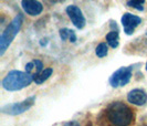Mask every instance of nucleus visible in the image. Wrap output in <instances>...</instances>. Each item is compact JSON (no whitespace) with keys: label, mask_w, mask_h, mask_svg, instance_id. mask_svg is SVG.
Returning a JSON list of instances; mask_svg holds the SVG:
<instances>
[{"label":"nucleus","mask_w":147,"mask_h":126,"mask_svg":"<svg viewBox=\"0 0 147 126\" xmlns=\"http://www.w3.org/2000/svg\"><path fill=\"white\" fill-rule=\"evenodd\" d=\"M106 116L113 125H129L134 121L133 111L122 102H113L106 108Z\"/></svg>","instance_id":"f257e3e1"},{"label":"nucleus","mask_w":147,"mask_h":126,"mask_svg":"<svg viewBox=\"0 0 147 126\" xmlns=\"http://www.w3.org/2000/svg\"><path fill=\"white\" fill-rule=\"evenodd\" d=\"M32 81H33V76L27 71L22 72V71L13 70V71H10L2 80V88L9 92L20 91L29 86Z\"/></svg>","instance_id":"f03ea898"},{"label":"nucleus","mask_w":147,"mask_h":126,"mask_svg":"<svg viewBox=\"0 0 147 126\" xmlns=\"http://www.w3.org/2000/svg\"><path fill=\"white\" fill-rule=\"evenodd\" d=\"M22 20H23L22 15H18L17 17H15V19L9 23V26L2 32V34L0 37V55L5 54L8 46L11 44V42L13 41L16 36L20 31L22 26Z\"/></svg>","instance_id":"7ed1b4c3"},{"label":"nucleus","mask_w":147,"mask_h":126,"mask_svg":"<svg viewBox=\"0 0 147 126\" xmlns=\"http://www.w3.org/2000/svg\"><path fill=\"white\" fill-rule=\"evenodd\" d=\"M36 102V97L30 96L28 98H26L24 101L19 102V103H13V104H8L1 107V112L8 114V115H20L22 113L27 112L28 110H30L33 104Z\"/></svg>","instance_id":"20e7f679"},{"label":"nucleus","mask_w":147,"mask_h":126,"mask_svg":"<svg viewBox=\"0 0 147 126\" xmlns=\"http://www.w3.org/2000/svg\"><path fill=\"white\" fill-rule=\"evenodd\" d=\"M131 77H132V67H119L110 77V84L113 88H121L131 81Z\"/></svg>","instance_id":"39448f33"},{"label":"nucleus","mask_w":147,"mask_h":126,"mask_svg":"<svg viewBox=\"0 0 147 126\" xmlns=\"http://www.w3.org/2000/svg\"><path fill=\"white\" fill-rule=\"evenodd\" d=\"M66 13L69 15V18L71 19V21L78 29H83L85 27L86 20L83 15V12L78 6L70 5L66 7Z\"/></svg>","instance_id":"423d86ee"},{"label":"nucleus","mask_w":147,"mask_h":126,"mask_svg":"<svg viewBox=\"0 0 147 126\" xmlns=\"http://www.w3.org/2000/svg\"><path fill=\"white\" fill-rule=\"evenodd\" d=\"M142 23V19L140 17L132 13H124L122 17V24H123V28H124V32H125L127 36H131L133 34L134 30L136 29L138 26Z\"/></svg>","instance_id":"0eeeda50"},{"label":"nucleus","mask_w":147,"mask_h":126,"mask_svg":"<svg viewBox=\"0 0 147 126\" xmlns=\"http://www.w3.org/2000/svg\"><path fill=\"white\" fill-rule=\"evenodd\" d=\"M21 7L23 11L29 15H39L43 10L42 3L38 0H22Z\"/></svg>","instance_id":"6e6552de"},{"label":"nucleus","mask_w":147,"mask_h":126,"mask_svg":"<svg viewBox=\"0 0 147 126\" xmlns=\"http://www.w3.org/2000/svg\"><path fill=\"white\" fill-rule=\"evenodd\" d=\"M127 100L129 103L142 106L147 102V93L144 90L140 89H134L127 94Z\"/></svg>","instance_id":"1a4fd4ad"},{"label":"nucleus","mask_w":147,"mask_h":126,"mask_svg":"<svg viewBox=\"0 0 147 126\" xmlns=\"http://www.w3.org/2000/svg\"><path fill=\"white\" fill-rule=\"evenodd\" d=\"M43 70V64L40 60H33L26 65V71L33 76V79Z\"/></svg>","instance_id":"9d476101"},{"label":"nucleus","mask_w":147,"mask_h":126,"mask_svg":"<svg viewBox=\"0 0 147 126\" xmlns=\"http://www.w3.org/2000/svg\"><path fill=\"white\" fill-rule=\"evenodd\" d=\"M106 41L112 48H117L119 43V36H118V30H112L106 34Z\"/></svg>","instance_id":"9b49d317"},{"label":"nucleus","mask_w":147,"mask_h":126,"mask_svg":"<svg viewBox=\"0 0 147 126\" xmlns=\"http://www.w3.org/2000/svg\"><path fill=\"white\" fill-rule=\"evenodd\" d=\"M60 38L62 41H65V40H70V42L74 43L76 41V34L73 30L67 29V28H63V29H60Z\"/></svg>","instance_id":"f8f14e48"},{"label":"nucleus","mask_w":147,"mask_h":126,"mask_svg":"<svg viewBox=\"0 0 147 126\" xmlns=\"http://www.w3.org/2000/svg\"><path fill=\"white\" fill-rule=\"evenodd\" d=\"M52 72H53V70H52L51 67L44 69V70H42V71L33 79V81L36 82V84H42L44 81H47V80L51 76Z\"/></svg>","instance_id":"ddd939ff"},{"label":"nucleus","mask_w":147,"mask_h":126,"mask_svg":"<svg viewBox=\"0 0 147 126\" xmlns=\"http://www.w3.org/2000/svg\"><path fill=\"white\" fill-rule=\"evenodd\" d=\"M144 3H145V0H127L126 1V5L128 7L134 8L138 11H142L144 9Z\"/></svg>","instance_id":"4468645a"},{"label":"nucleus","mask_w":147,"mask_h":126,"mask_svg":"<svg viewBox=\"0 0 147 126\" xmlns=\"http://www.w3.org/2000/svg\"><path fill=\"white\" fill-rule=\"evenodd\" d=\"M95 53L98 58H104V57H106L107 53H109L107 44H106V43H100V44L96 46Z\"/></svg>","instance_id":"2eb2a0df"},{"label":"nucleus","mask_w":147,"mask_h":126,"mask_svg":"<svg viewBox=\"0 0 147 126\" xmlns=\"http://www.w3.org/2000/svg\"><path fill=\"white\" fill-rule=\"evenodd\" d=\"M63 125H78V123H74V122H69V123H63Z\"/></svg>","instance_id":"dca6fc26"},{"label":"nucleus","mask_w":147,"mask_h":126,"mask_svg":"<svg viewBox=\"0 0 147 126\" xmlns=\"http://www.w3.org/2000/svg\"><path fill=\"white\" fill-rule=\"evenodd\" d=\"M146 71H147V63H146Z\"/></svg>","instance_id":"f3484780"}]
</instances>
